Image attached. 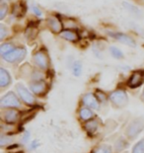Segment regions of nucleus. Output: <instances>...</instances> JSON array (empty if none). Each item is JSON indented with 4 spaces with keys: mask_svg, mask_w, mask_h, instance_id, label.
<instances>
[{
    "mask_svg": "<svg viewBox=\"0 0 144 153\" xmlns=\"http://www.w3.org/2000/svg\"><path fill=\"white\" fill-rule=\"evenodd\" d=\"M15 48H16L15 45L11 43H4L0 45V53H1V55H4L12 51Z\"/></svg>",
    "mask_w": 144,
    "mask_h": 153,
    "instance_id": "20",
    "label": "nucleus"
},
{
    "mask_svg": "<svg viewBox=\"0 0 144 153\" xmlns=\"http://www.w3.org/2000/svg\"><path fill=\"white\" fill-rule=\"evenodd\" d=\"M137 31H138L139 34H141V36L144 38V30H141L140 28H137Z\"/></svg>",
    "mask_w": 144,
    "mask_h": 153,
    "instance_id": "33",
    "label": "nucleus"
},
{
    "mask_svg": "<svg viewBox=\"0 0 144 153\" xmlns=\"http://www.w3.org/2000/svg\"><path fill=\"white\" fill-rule=\"evenodd\" d=\"M60 37L68 42H76L78 40V35L72 30H63L61 31Z\"/></svg>",
    "mask_w": 144,
    "mask_h": 153,
    "instance_id": "14",
    "label": "nucleus"
},
{
    "mask_svg": "<svg viewBox=\"0 0 144 153\" xmlns=\"http://www.w3.org/2000/svg\"><path fill=\"white\" fill-rule=\"evenodd\" d=\"M123 7L126 9L127 11H129L131 14H133L134 16H137V17H139V16H141V11L139 10V8H137L136 6H134L133 4L129 2H125L124 1L122 3Z\"/></svg>",
    "mask_w": 144,
    "mask_h": 153,
    "instance_id": "17",
    "label": "nucleus"
},
{
    "mask_svg": "<svg viewBox=\"0 0 144 153\" xmlns=\"http://www.w3.org/2000/svg\"><path fill=\"white\" fill-rule=\"evenodd\" d=\"M2 118L7 123H13L20 119V113L17 110H7L2 114Z\"/></svg>",
    "mask_w": 144,
    "mask_h": 153,
    "instance_id": "12",
    "label": "nucleus"
},
{
    "mask_svg": "<svg viewBox=\"0 0 144 153\" xmlns=\"http://www.w3.org/2000/svg\"><path fill=\"white\" fill-rule=\"evenodd\" d=\"M112 152H113L112 146L108 144H103L95 149L93 153H112Z\"/></svg>",
    "mask_w": 144,
    "mask_h": 153,
    "instance_id": "23",
    "label": "nucleus"
},
{
    "mask_svg": "<svg viewBox=\"0 0 144 153\" xmlns=\"http://www.w3.org/2000/svg\"><path fill=\"white\" fill-rule=\"evenodd\" d=\"M82 62L79 60H76L72 63V73H73L74 76H80L82 74Z\"/></svg>",
    "mask_w": 144,
    "mask_h": 153,
    "instance_id": "19",
    "label": "nucleus"
},
{
    "mask_svg": "<svg viewBox=\"0 0 144 153\" xmlns=\"http://www.w3.org/2000/svg\"><path fill=\"white\" fill-rule=\"evenodd\" d=\"M34 63L41 69H48V57L44 51H37L33 56Z\"/></svg>",
    "mask_w": 144,
    "mask_h": 153,
    "instance_id": "7",
    "label": "nucleus"
},
{
    "mask_svg": "<svg viewBox=\"0 0 144 153\" xmlns=\"http://www.w3.org/2000/svg\"><path fill=\"white\" fill-rule=\"evenodd\" d=\"M0 107L1 108H20L21 102L15 93L8 92L0 100Z\"/></svg>",
    "mask_w": 144,
    "mask_h": 153,
    "instance_id": "4",
    "label": "nucleus"
},
{
    "mask_svg": "<svg viewBox=\"0 0 144 153\" xmlns=\"http://www.w3.org/2000/svg\"><path fill=\"white\" fill-rule=\"evenodd\" d=\"M96 96H97V98H98V100L99 101H101V102H103L105 103L107 101V97H106V95H105L104 93H102L101 91H97V94H96Z\"/></svg>",
    "mask_w": 144,
    "mask_h": 153,
    "instance_id": "30",
    "label": "nucleus"
},
{
    "mask_svg": "<svg viewBox=\"0 0 144 153\" xmlns=\"http://www.w3.org/2000/svg\"><path fill=\"white\" fill-rule=\"evenodd\" d=\"M29 138H30V133H29L28 131H26V132L24 133V135H23V137H22V141L24 142V143L28 142Z\"/></svg>",
    "mask_w": 144,
    "mask_h": 153,
    "instance_id": "32",
    "label": "nucleus"
},
{
    "mask_svg": "<svg viewBox=\"0 0 144 153\" xmlns=\"http://www.w3.org/2000/svg\"><path fill=\"white\" fill-rule=\"evenodd\" d=\"M25 8H24V5L20 4V3H16V4L13 5V8H12V13L15 17H22L23 15L25 14Z\"/></svg>",
    "mask_w": 144,
    "mask_h": 153,
    "instance_id": "18",
    "label": "nucleus"
},
{
    "mask_svg": "<svg viewBox=\"0 0 144 153\" xmlns=\"http://www.w3.org/2000/svg\"><path fill=\"white\" fill-rule=\"evenodd\" d=\"M144 80V74L142 71H135L131 74L127 81V85L130 88H137L143 83Z\"/></svg>",
    "mask_w": 144,
    "mask_h": 153,
    "instance_id": "9",
    "label": "nucleus"
},
{
    "mask_svg": "<svg viewBox=\"0 0 144 153\" xmlns=\"http://www.w3.org/2000/svg\"><path fill=\"white\" fill-rule=\"evenodd\" d=\"M144 129V118L140 117V118H136L132 120L127 126L125 129V135L129 139L136 138L140 132Z\"/></svg>",
    "mask_w": 144,
    "mask_h": 153,
    "instance_id": "1",
    "label": "nucleus"
},
{
    "mask_svg": "<svg viewBox=\"0 0 144 153\" xmlns=\"http://www.w3.org/2000/svg\"><path fill=\"white\" fill-rule=\"evenodd\" d=\"M11 76L9 72L3 67L0 68V87L5 88L11 84Z\"/></svg>",
    "mask_w": 144,
    "mask_h": 153,
    "instance_id": "13",
    "label": "nucleus"
},
{
    "mask_svg": "<svg viewBox=\"0 0 144 153\" xmlns=\"http://www.w3.org/2000/svg\"><path fill=\"white\" fill-rule=\"evenodd\" d=\"M47 23H48V28L51 30V32L56 33V34L61 33L62 28H63V24H62L61 21L57 17H55V16H50V17L48 18Z\"/></svg>",
    "mask_w": 144,
    "mask_h": 153,
    "instance_id": "10",
    "label": "nucleus"
},
{
    "mask_svg": "<svg viewBox=\"0 0 144 153\" xmlns=\"http://www.w3.org/2000/svg\"><path fill=\"white\" fill-rule=\"evenodd\" d=\"M7 35H8L7 28H6L3 24H1L0 25V41L4 40V39L7 37Z\"/></svg>",
    "mask_w": 144,
    "mask_h": 153,
    "instance_id": "28",
    "label": "nucleus"
},
{
    "mask_svg": "<svg viewBox=\"0 0 144 153\" xmlns=\"http://www.w3.org/2000/svg\"><path fill=\"white\" fill-rule=\"evenodd\" d=\"M85 129H86V131L88 133H90V134H93L94 132L97 131L98 128H99V123H98V120H95V119H92L90 120H88V122L85 123Z\"/></svg>",
    "mask_w": 144,
    "mask_h": 153,
    "instance_id": "15",
    "label": "nucleus"
},
{
    "mask_svg": "<svg viewBox=\"0 0 144 153\" xmlns=\"http://www.w3.org/2000/svg\"><path fill=\"white\" fill-rule=\"evenodd\" d=\"M12 140H13V138L11 137L10 135L9 134H1V137H0V145L2 146H4L5 144H7V143H10V142H12Z\"/></svg>",
    "mask_w": 144,
    "mask_h": 153,
    "instance_id": "26",
    "label": "nucleus"
},
{
    "mask_svg": "<svg viewBox=\"0 0 144 153\" xmlns=\"http://www.w3.org/2000/svg\"><path fill=\"white\" fill-rule=\"evenodd\" d=\"M108 34H109L110 37L114 38V40L119 41L120 43L128 45L130 48H135V45H136L135 41H134L131 37H129L128 35L123 34V33H117V32H109Z\"/></svg>",
    "mask_w": 144,
    "mask_h": 153,
    "instance_id": "6",
    "label": "nucleus"
},
{
    "mask_svg": "<svg viewBox=\"0 0 144 153\" xmlns=\"http://www.w3.org/2000/svg\"><path fill=\"white\" fill-rule=\"evenodd\" d=\"M82 102L85 107H88L90 109L99 110L100 108V101L98 100L97 96H95L92 93H87L86 95H84Z\"/></svg>",
    "mask_w": 144,
    "mask_h": 153,
    "instance_id": "8",
    "label": "nucleus"
},
{
    "mask_svg": "<svg viewBox=\"0 0 144 153\" xmlns=\"http://www.w3.org/2000/svg\"><path fill=\"white\" fill-rule=\"evenodd\" d=\"M27 51L25 48H15L10 53L2 55L3 59L10 63H18L25 58Z\"/></svg>",
    "mask_w": 144,
    "mask_h": 153,
    "instance_id": "3",
    "label": "nucleus"
},
{
    "mask_svg": "<svg viewBox=\"0 0 144 153\" xmlns=\"http://www.w3.org/2000/svg\"><path fill=\"white\" fill-rule=\"evenodd\" d=\"M110 101L116 108H124L128 103V97L125 91L117 89L110 94Z\"/></svg>",
    "mask_w": 144,
    "mask_h": 153,
    "instance_id": "2",
    "label": "nucleus"
},
{
    "mask_svg": "<svg viewBox=\"0 0 144 153\" xmlns=\"http://www.w3.org/2000/svg\"><path fill=\"white\" fill-rule=\"evenodd\" d=\"M26 30H28V31H30V33L29 32L26 31L25 32V36H26V38L28 39V40H34V39L36 38V36H37V33H38V31H37V29H36L34 26H29V27L26 29Z\"/></svg>",
    "mask_w": 144,
    "mask_h": 153,
    "instance_id": "22",
    "label": "nucleus"
},
{
    "mask_svg": "<svg viewBox=\"0 0 144 153\" xmlns=\"http://www.w3.org/2000/svg\"><path fill=\"white\" fill-rule=\"evenodd\" d=\"M93 117H94V113L91 111L90 108H88V107H84V108H82L80 110V118H81V120L88 122V120H92Z\"/></svg>",
    "mask_w": 144,
    "mask_h": 153,
    "instance_id": "16",
    "label": "nucleus"
},
{
    "mask_svg": "<svg viewBox=\"0 0 144 153\" xmlns=\"http://www.w3.org/2000/svg\"><path fill=\"white\" fill-rule=\"evenodd\" d=\"M16 91H17L20 99L27 105H34L36 103V99L34 95H32V93L26 88L23 84L18 83L16 85Z\"/></svg>",
    "mask_w": 144,
    "mask_h": 153,
    "instance_id": "5",
    "label": "nucleus"
},
{
    "mask_svg": "<svg viewBox=\"0 0 144 153\" xmlns=\"http://www.w3.org/2000/svg\"><path fill=\"white\" fill-rule=\"evenodd\" d=\"M127 146H128V143H127V141L124 140L123 138H120L116 143V150L117 151H122V150H123L124 148H126Z\"/></svg>",
    "mask_w": 144,
    "mask_h": 153,
    "instance_id": "25",
    "label": "nucleus"
},
{
    "mask_svg": "<svg viewBox=\"0 0 144 153\" xmlns=\"http://www.w3.org/2000/svg\"><path fill=\"white\" fill-rule=\"evenodd\" d=\"M141 100L144 102V90H143V92H142V95H141Z\"/></svg>",
    "mask_w": 144,
    "mask_h": 153,
    "instance_id": "34",
    "label": "nucleus"
},
{
    "mask_svg": "<svg viewBox=\"0 0 144 153\" xmlns=\"http://www.w3.org/2000/svg\"><path fill=\"white\" fill-rule=\"evenodd\" d=\"M131 153H144V137L133 146Z\"/></svg>",
    "mask_w": 144,
    "mask_h": 153,
    "instance_id": "24",
    "label": "nucleus"
},
{
    "mask_svg": "<svg viewBox=\"0 0 144 153\" xmlns=\"http://www.w3.org/2000/svg\"><path fill=\"white\" fill-rule=\"evenodd\" d=\"M8 13V6L5 5V3H1V7H0V20H3L5 16Z\"/></svg>",
    "mask_w": 144,
    "mask_h": 153,
    "instance_id": "27",
    "label": "nucleus"
},
{
    "mask_svg": "<svg viewBox=\"0 0 144 153\" xmlns=\"http://www.w3.org/2000/svg\"><path fill=\"white\" fill-rule=\"evenodd\" d=\"M32 11H33V13L37 16V17H42V10L39 7H37V6H32Z\"/></svg>",
    "mask_w": 144,
    "mask_h": 153,
    "instance_id": "29",
    "label": "nucleus"
},
{
    "mask_svg": "<svg viewBox=\"0 0 144 153\" xmlns=\"http://www.w3.org/2000/svg\"><path fill=\"white\" fill-rule=\"evenodd\" d=\"M110 53L112 54V56L116 59H122L124 57V54L120 48H117V47H111L110 48Z\"/></svg>",
    "mask_w": 144,
    "mask_h": 153,
    "instance_id": "21",
    "label": "nucleus"
},
{
    "mask_svg": "<svg viewBox=\"0 0 144 153\" xmlns=\"http://www.w3.org/2000/svg\"><path fill=\"white\" fill-rule=\"evenodd\" d=\"M30 89L36 95H42L47 91V84L44 80L33 81L30 83Z\"/></svg>",
    "mask_w": 144,
    "mask_h": 153,
    "instance_id": "11",
    "label": "nucleus"
},
{
    "mask_svg": "<svg viewBox=\"0 0 144 153\" xmlns=\"http://www.w3.org/2000/svg\"><path fill=\"white\" fill-rule=\"evenodd\" d=\"M39 146H40V142H39L38 140H33L31 142V149H37Z\"/></svg>",
    "mask_w": 144,
    "mask_h": 153,
    "instance_id": "31",
    "label": "nucleus"
}]
</instances>
